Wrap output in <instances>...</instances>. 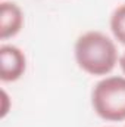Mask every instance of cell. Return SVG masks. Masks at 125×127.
<instances>
[{
	"label": "cell",
	"instance_id": "5b68a950",
	"mask_svg": "<svg viewBox=\"0 0 125 127\" xmlns=\"http://www.w3.org/2000/svg\"><path fill=\"white\" fill-rule=\"evenodd\" d=\"M110 30L115 38L125 44V4L115 9L110 16Z\"/></svg>",
	"mask_w": 125,
	"mask_h": 127
},
{
	"label": "cell",
	"instance_id": "277c9868",
	"mask_svg": "<svg viewBox=\"0 0 125 127\" xmlns=\"http://www.w3.org/2000/svg\"><path fill=\"white\" fill-rule=\"evenodd\" d=\"M24 24L22 10L16 3L1 1L0 4V38L6 40L16 35Z\"/></svg>",
	"mask_w": 125,
	"mask_h": 127
},
{
	"label": "cell",
	"instance_id": "7a4b0ae2",
	"mask_svg": "<svg viewBox=\"0 0 125 127\" xmlns=\"http://www.w3.org/2000/svg\"><path fill=\"white\" fill-rule=\"evenodd\" d=\"M91 103L99 117L107 121L125 120V78L107 77L99 81L91 93Z\"/></svg>",
	"mask_w": 125,
	"mask_h": 127
},
{
	"label": "cell",
	"instance_id": "6da1fadb",
	"mask_svg": "<svg viewBox=\"0 0 125 127\" xmlns=\"http://www.w3.org/2000/svg\"><path fill=\"white\" fill-rule=\"evenodd\" d=\"M75 59L80 68L91 75L109 74L118 61L115 43L100 31L83 34L75 43Z\"/></svg>",
	"mask_w": 125,
	"mask_h": 127
},
{
	"label": "cell",
	"instance_id": "8992f818",
	"mask_svg": "<svg viewBox=\"0 0 125 127\" xmlns=\"http://www.w3.org/2000/svg\"><path fill=\"white\" fill-rule=\"evenodd\" d=\"M119 64H121V68H122V71L125 72V52H124V55L121 56V59H119Z\"/></svg>",
	"mask_w": 125,
	"mask_h": 127
},
{
	"label": "cell",
	"instance_id": "3957f363",
	"mask_svg": "<svg viewBox=\"0 0 125 127\" xmlns=\"http://www.w3.org/2000/svg\"><path fill=\"white\" fill-rule=\"evenodd\" d=\"M25 55L21 49L10 44L0 47V78L3 81H15L25 71Z\"/></svg>",
	"mask_w": 125,
	"mask_h": 127
}]
</instances>
